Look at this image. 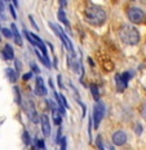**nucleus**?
Listing matches in <instances>:
<instances>
[{
  "instance_id": "cd10ccee",
  "label": "nucleus",
  "mask_w": 146,
  "mask_h": 150,
  "mask_svg": "<svg viewBox=\"0 0 146 150\" xmlns=\"http://www.w3.org/2000/svg\"><path fill=\"white\" fill-rule=\"evenodd\" d=\"M57 80H58V87L63 89L65 87H63V84H62V78H61V75H58V76H57Z\"/></svg>"
},
{
  "instance_id": "4468645a",
  "label": "nucleus",
  "mask_w": 146,
  "mask_h": 150,
  "mask_svg": "<svg viewBox=\"0 0 146 150\" xmlns=\"http://www.w3.org/2000/svg\"><path fill=\"white\" fill-rule=\"evenodd\" d=\"M57 17H58V20H60V22H62L65 25V26L69 29L70 27V23H69V20H67V17H66V13H65V11H63V8H61L60 11H58V13H57Z\"/></svg>"
},
{
  "instance_id": "473e14b6",
  "label": "nucleus",
  "mask_w": 146,
  "mask_h": 150,
  "mask_svg": "<svg viewBox=\"0 0 146 150\" xmlns=\"http://www.w3.org/2000/svg\"><path fill=\"white\" fill-rule=\"evenodd\" d=\"M4 12V4H3V1L0 0V13H3Z\"/></svg>"
},
{
  "instance_id": "ddd939ff",
  "label": "nucleus",
  "mask_w": 146,
  "mask_h": 150,
  "mask_svg": "<svg viewBox=\"0 0 146 150\" xmlns=\"http://www.w3.org/2000/svg\"><path fill=\"white\" fill-rule=\"evenodd\" d=\"M3 54H4V58H7V60H13L14 58L13 48H12L9 44H5L4 49H3Z\"/></svg>"
},
{
  "instance_id": "bb28decb",
  "label": "nucleus",
  "mask_w": 146,
  "mask_h": 150,
  "mask_svg": "<svg viewBox=\"0 0 146 150\" xmlns=\"http://www.w3.org/2000/svg\"><path fill=\"white\" fill-rule=\"evenodd\" d=\"M16 69H17V73H20L21 69H22V66H21V62L18 60H16Z\"/></svg>"
},
{
  "instance_id": "7c9ffc66",
  "label": "nucleus",
  "mask_w": 146,
  "mask_h": 150,
  "mask_svg": "<svg viewBox=\"0 0 146 150\" xmlns=\"http://www.w3.org/2000/svg\"><path fill=\"white\" fill-rule=\"evenodd\" d=\"M31 67H32V71H34V73L39 74V69H38V66H36L35 64H31Z\"/></svg>"
},
{
  "instance_id": "0eeeda50",
  "label": "nucleus",
  "mask_w": 146,
  "mask_h": 150,
  "mask_svg": "<svg viewBox=\"0 0 146 150\" xmlns=\"http://www.w3.org/2000/svg\"><path fill=\"white\" fill-rule=\"evenodd\" d=\"M40 123H42V131H43V133H44V136L48 137L51 135V122H49L48 115L43 114L42 117H40Z\"/></svg>"
},
{
  "instance_id": "b1692460",
  "label": "nucleus",
  "mask_w": 146,
  "mask_h": 150,
  "mask_svg": "<svg viewBox=\"0 0 146 150\" xmlns=\"http://www.w3.org/2000/svg\"><path fill=\"white\" fill-rule=\"evenodd\" d=\"M9 11H11V14H12V17L13 18H17V13H16V11H14V7L12 4H9Z\"/></svg>"
},
{
  "instance_id": "6e6552de",
  "label": "nucleus",
  "mask_w": 146,
  "mask_h": 150,
  "mask_svg": "<svg viewBox=\"0 0 146 150\" xmlns=\"http://www.w3.org/2000/svg\"><path fill=\"white\" fill-rule=\"evenodd\" d=\"M113 142L115 144V145H118V146L124 145V144L127 142L126 132H123V131H116V132L113 135Z\"/></svg>"
},
{
  "instance_id": "6ab92c4d",
  "label": "nucleus",
  "mask_w": 146,
  "mask_h": 150,
  "mask_svg": "<svg viewBox=\"0 0 146 150\" xmlns=\"http://www.w3.org/2000/svg\"><path fill=\"white\" fill-rule=\"evenodd\" d=\"M96 145H97L98 150H105V146H104V142H102L101 136H97V139H96Z\"/></svg>"
},
{
  "instance_id": "20e7f679",
  "label": "nucleus",
  "mask_w": 146,
  "mask_h": 150,
  "mask_svg": "<svg viewBox=\"0 0 146 150\" xmlns=\"http://www.w3.org/2000/svg\"><path fill=\"white\" fill-rule=\"evenodd\" d=\"M127 16H128L129 21H131L132 23H142L145 21V13L142 9H140L137 7H131L128 9V12H127Z\"/></svg>"
},
{
  "instance_id": "9d476101",
  "label": "nucleus",
  "mask_w": 146,
  "mask_h": 150,
  "mask_svg": "<svg viewBox=\"0 0 146 150\" xmlns=\"http://www.w3.org/2000/svg\"><path fill=\"white\" fill-rule=\"evenodd\" d=\"M35 92L38 96H45L47 95V88L44 86V82H43V78L38 76L36 78V86H35Z\"/></svg>"
},
{
  "instance_id": "393cba45",
  "label": "nucleus",
  "mask_w": 146,
  "mask_h": 150,
  "mask_svg": "<svg viewBox=\"0 0 146 150\" xmlns=\"http://www.w3.org/2000/svg\"><path fill=\"white\" fill-rule=\"evenodd\" d=\"M29 20H30V22H31V23H32L34 29H35L36 31H38V30H39V27H38V25H36V23H35V21H34V17H32V16H29Z\"/></svg>"
},
{
  "instance_id": "9b49d317",
  "label": "nucleus",
  "mask_w": 146,
  "mask_h": 150,
  "mask_svg": "<svg viewBox=\"0 0 146 150\" xmlns=\"http://www.w3.org/2000/svg\"><path fill=\"white\" fill-rule=\"evenodd\" d=\"M115 82H116L118 91H119V92H122V91H124V89L127 88V86H128V82L123 79L122 74H118V75H116V76H115Z\"/></svg>"
},
{
  "instance_id": "4c0bfd02",
  "label": "nucleus",
  "mask_w": 146,
  "mask_h": 150,
  "mask_svg": "<svg viewBox=\"0 0 146 150\" xmlns=\"http://www.w3.org/2000/svg\"><path fill=\"white\" fill-rule=\"evenodd\" d=\"M110 150H116L115 148H110Z\"/></svg>"
},
{
  "instance_id": "423d86ee",
  "label": "nucleus",
  "mask_w": 146,
  "mask_h": 150,
  "mask_svg": "<svg viewBox=\"0 0 146 150\" xmlns=\"http://www.w3.org/2000/svg\"><path fill=\"white\" fill-rule=\"evenodd\" d=\"M23 34H25V36L27 38V40L32 44L34 47H38V48L42 51V53L45 56V57H48V52H47V48H45V44L42 42V39L38 36V35H35V34H32V33H29V31H26L25 30L23 31Z\"/></svg>"
},
{
  "instance_id": "4be33fe9",
  "label": "nucleus",
  "mask_w": 146,
  "mask_h": 150,
  "mask_svg": "<svg viewBox=\"0 0 146 150\" xmlns=\"http://www.w3.org/2000/svg\"><path fill=\"white\" fill-rule=\"evenodd\" d=\"M60 146H61V150H66L67 149V140H66V137H62V140L60 142Z\"/></svg>"
},
{
  "instance_id": "c756f323",
  "label": "nucleus",
  "mask_w": 146,
  "mask_h": 150,
  "mask_svg": "<svg viewBox=\"0 0 146 150\" xmlns=\"http://www.w3.org/2000/svg\"><path fill=\"white\" fill-rule=\"evenodd\" d=\"M142 118L146 120V102L144 104V106H142Z\"/></svg>"
},
{
  "instance_id": "a211bd4d",
  "label": "nucleus",
  "mask_w": 146,
  "mask_h": 150,
  "mask_svg": "<svg viewBox=\"0 0 146 150\" xmlns=\"http://www.w3.org/2000/svg\"><path fill=\"white\" fill-rule=\"evenodd\" d=\"M22 140H23L25 145H30V144H31V137H30V135H29V132H27V131H25V132H23Z\"/></svg>"
},
{
  "instance_id": "39448f33",
  "label": "nucleus",
  "mask_w": 146,
  "mask_h": 150,
  "mask_svg": "<svg viewBox=\"0 0 146 150\" xmlns=\"http://www.w3.org/2000/svg\"><path fill=\"white\" fill-rule=\"evenodd\" d=\"M104 115H105V105H104V102L98 101L97 104L95 105V108H93V112H92L93 122H95V129H98L101 120L104 119Z\"/></svg>"
},
{
  "instance_id": "f257e3e1",
  "label": "nucleus",
  "mask_w": 146,
  "mask_h": 150,
  "mask_svg": "<svg viewBox=\"0 0 146 150\" xmlns=\"http://www.w3.org/2000/svg\"><path fill=\"white\" fill-rule=\"evenodd\" d=\"M84 18L89 25L101 26L106 21V12L104 8L95 4H88L84 9Z\"/></svg>"
},
{
  "instance_id": "a878e982",
  "label": "nucleus",
  "mask_w": 146,
  "mask_h": 150,
  "mask_svg": "<svg viewBox=\"0 0 146 150\" xmlns=\"http://www.w3.org/2000/svg\"><path fill=\"white\" fill-rule=\"evenodd\" d=\"M61 100H62V104H63L65 108H66V109H69V104H67V101H66V97L61 95Z\"/></svg>"
},
{
  "instance_id": "f03ea898",
  "label": "nucleus",
  "mask_w": 146,
  "mask_h": 150,
  "mask_svg": "<svg viewBox=\"0 0 146 150\" xmlns=\"http://www.w3.org/2000/svg\"><path fill=\"white\" fill-rule=\"evenodd\" d=\"M120 39H122L123 43L128 45H136L140 43V33L137 29H135V26H131V25H126L120 29Z\"/></svg>"
},
{
  "instance_id": "f8f14e48",
  "label": "nucleus",
  "mask_w": 146,
  "mask_h": 150,
  "mask_svg": "<svg viewBox=\"0 0 146 150\" xmlns=\"http://www.w3.org/2000/svg\"><path fill=\"white\" fill-rule=\"evenodd\" d=\"M11 30H12V33H13V38H14L16 44H17V45H22V38H21L20 31H18L17 26H16L14 23L11 25Z\"/></svg>"
},
{
  "instance_id": "412c9836",
  "label": "nucleus",
  "mask_w": 146,
  "mask_h": 150,
  "mask_svg": "<svg viewBox=\"0 0 146 150\" xmlns=\"http://www.w3.org/2000/svg\"><path fill=\"white\" fill-rule=\"evenodd\" d=\"M62 127H58V131H57V137H56V142L60 144L61 140H62Z\"/></svg>"
},
{
  "instance_id": "58836bf2",
  "label": "nucleus",
  "mask_w": 146,
  "mask_h": 150,
  "mask_svg": "<svg viewBox=\"0 0 146 150\" xmlns=\"http://www.w3.org/2000/svg\"><path fill=\"white\" fill-rule=\"evenodd\" d=\"M5 1H9V0H5Z\"/></svg>"
},
{
  "instance_id": "f3484780",
  "label": "nucleus",
  "mask_w": 146,
  "mask_h": 150,
  "mask_svg": "<svg viewBox=\"0 0 146 150\" xmlns=\"http://www.w3.org/2000/svg\"><path fill=\"white\" fill-rule=\"evenodd\" d=\"M91 93L95 98V101H100V91H98V87L96 84H91Z\"/></svg>"
},
{
  "instance_id": "e433bc0d",
  "label": "nucleus",
  "mask_w": 146,
  "mask_h": 150,
  "mask_svg": "<svg viewBox=\"0 0 146 150\" xmlns=\"http://www.w3.org/2000/svg\"><path fill=\"white\" fill-rule=\"evenodd\" d=\"M141 3H144V4H146V0H140Z\"/></svg>"
},
{
  "instance_id": "aec40b11",
  "label": "nucleus",
  "mask_w": 146,
  "mask_h": 150,
  "mask_svg": "<svg viewBox=\"0 0 146 150\" xmlns=\"http://www.w3.org/2000/svg\"><path fill=\"white\" fill-rule=\"evenodd\" d=\"M35 146L39 148L40 150H45V144L43 140H35Z\"/></svg>"
},
{
  "instance_id": "5701e85b",
  "label": "nucleus",
  "mask_w": 146,
  "mask_h": 150,
  "mask_svg": "<svg viewBox=\"0 0 146 150\" xmlns=\"http://www.w3.org/2000/svg\"><path fill=\"white\" fill-rule=\"evenodd\" d=\"M1 33L4 34L5 38H12V36H13V33H12V30H9V29H3Z\"/></svg>"
},
{
  "instance_id": "2eb2a0df",
  "label": "nucleus",
  "mask_w": 146,
  "mask_h": 150,
  "mask_svg": "<svg viewBox=\"0 0 146 150\" xmlns=\"http://www.w3.org/2000/svg\"><path fill=\"white\" fill-rule=\"evenodd\" d=\"M35 54L38 56V58L40 61H42V64L44 65L45 67H48V69H51V61H49V58L48 57H45L44 54H42L39 51H35Z\"/></svg>"
},
{
  "instance_id": "c85d7f7f",
  "label": "nucleus",
  "mask_w": 146,
  "mask_h": 150,
  "mask_svg": "<svg viewBox=\"0 0 146 150\" xmlns=\"http://www.w3.org/2000/svg\"><path fill=\"white\" fill-rule=\"evenodd\" d=\"M32 75H34V74H32V71H31V73L25 74V75H23V79H25V80H29L30 78H32Z\"/></svg>"
},
{
  "instance_id": "dca6fc26",
  "label": "nucleus",
  "mask_w": 146,
  "mask_h": 150,
  "mask_svg": "<svg viewBox=\"0 0 146 150\" xmlns=\"http://www.w3.org/2000/svg\"><path fill=\"white\" fill-rule=\"evenodd\" d=\"M5 73H7L8 79L11 80L12 83L17 82V79H18V73H17V71H14L13 69H7V70H5Z\"/></svg>"
},
{
  "instance_id": "72a5a7b5",
  "label": "nucleus",
  "mask_w": 146,
  "mask_h": 150,
  "mask_svg": "<svg viewBox=\"0 0 146 150\" xmlns=\"http://www.w3.org/2000/svg\"><path fill=\"white\" fill-rule=\"evenodd\" d=\"M12 3H13L14 7H18V4H20V3H18V0H12Z\"/></svg>"
},
{
  "instance_id": "2f4dec72",
  "label": "nucleus",
  "mask_w": 146,
  "mask_h": 150,
  "mask_svg": "<svg viewBox=\"0 0 146 150\" xmlns=\"http://www.w3.org/2000/svg\"><path fill=\"white\" fill-rule=\"evenodd\" d=\"M60 4H61V8H65L67 5V1L66 0H60Z\"/></svg>"
},
{
  "instance_id": "1a4fd4ad",
  "label": "nucleus",
  "mask_w": 146,
  "mask_h": 150,
  "mask_svg": "<svg viewBox=\"0 0 146 150\" xmlns=\"http://www.w3.org/2000/svg\"><path fill=\"white\" fill-rule=\"evenodd\" d=\"M26 109V111L29 112V117H30V119L34 122V123H38L39 122V118H38V112H36L35 110V106H34V102L32 101H27V108H25Z\"/></svg>"
},
{
  "instance_id": "f704fd0d",
  "label": "nucleus",
  "mask_w": 146,
  "mask_h": 150,
  "mask_svg": "<svg viewBox=\"0 0 146 150\" xmlns=\"http://www.w3.org/2000/svg\"><path fill=\"white\" fill-rule=\"evenodd\" d=\"M141 131H142V128H141V126L138 124V126H137V133H138V135L141 133Z\"/></svg>"
},
{
  "instance_id": "c9c22d12",
  "label": "nucleus",
  "mask_w": 146,
  "mask_h": 150,
  "mask_svg": "<svg viewBox=\"0 0 146 150\" xmlns=\"http://www.w3.org/2000/svg\"><path fill=\"white\" fill-rule=\"evenodd\" d=\"M88 61H89V64H91V66H95V62L92 61V58H88Z\"/></svg>"
},
{
  "instance_id": "7ed1b4c3",
  "label": "nucleus",
  "mask_w": 146,
  "mask_h": 150,
  "mask_svg": "<svg viewBox=\"0 0 146 150\" xmlns=\"http://www.w3.org/2000/svg\"><path fill=\"white\" fill-rule=\"evenodd\" d=\"M49 27H51L52 30L56 33V35H57L60 39L62 40V44L65 45V48L67 49V51L70 52H74V47H73V43H71V40L67 38V35L65 34V31L61 29L60 26H57V25H54L53 22H49Z\"/></svg>"
}]
</instances>
